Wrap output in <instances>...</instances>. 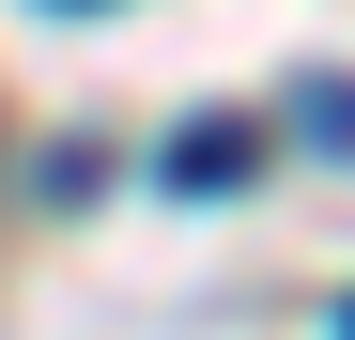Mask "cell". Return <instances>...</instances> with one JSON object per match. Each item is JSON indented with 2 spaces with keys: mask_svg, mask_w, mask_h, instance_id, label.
I'll list each match as a JSON object with an SVG mask.
<instances>
[{
  "mask_svg": "<svg viewBox=\"0 0 355 340\" xmlns=\"http://www.w3.org/2000/svg\"><path fill=\"white\" fill-rule=\"evenodd\" d=\"M293 124H309L324 155H355V78H309V93H293Z\"/></svg>",
  "mask_w": 355,
  "mask_h": 340,
  "instance_id": "obj_2",
  "label": "cell"
},
{
  "mask_svg": "<svg viewBox=\"0 0 355 340\" xmlns=\"http://www.w3.org/2000/svg\"><path fill=\"white\" fill-rule=\"evenodd\" d=\"M340 340H355V309H340Z\"/></svg>",
  "mask_w": 355,
  "mask_h": 340,
  "instance_id": "obj_3",
  "label": "cell"
},
{
  "mask_svg": "<svg viewBox=\"0 0 355 340\" xmlns=\"http://www.w3.org/2000/svg\"><path fill=\"white\" fill-rule=\"evenodd\" d=\"M248 170H263V124H248V108H201V124L170 139V186H186V201H216V186H248Z\"/></svg>",
  "mask_w": 355,
  "mask_h": 340,
  "instance_id": "obj_1",
  "label": "cell"
}]
</instances>
